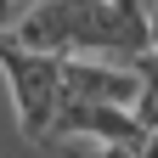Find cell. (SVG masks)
I'll list each match as a JSON object with an SVG mask.
<instances>
[{
	"label": "cell",
	"instance_id": "6da1fadb",
	"mask_svg": "<svg viewBox=\"0 0 158 158\" xmlns=\"http://www.w3.org/2000/svg\"><path fill=\"white\" fill-rule=\"evenodd\" d=\"M0 73H6V85H11L23 135L28 141H51L56 118H62V56L23 51L17 40L0 34Z\"/></svg>",
	"mask_w": 158,
	"mask_h": 158
},
{
	"label": "cell",
	"instance_id": "277c9868",
	"mask_svg": "<svg viewBox=\"0 0 158 158\" xmlns=\"http://www.w3.org/2000/svg\"><path fill=\"white\" fill-rule=\"evenodd\" d=\"M135 118H141V130L147 135H158V51H147V56H135Z\"/></svg>",
	"mask_w": 158,
	"mask_h": 158
},
{
	"label": "cell",
	"instance_id": "3957f363",
	"mask_svg": "<svg viewBox=\"0 0 158 158\" xmlns=\"http://www.w3.org/2000/svg\"><path fill=\"white\" fill-rule=\"evenodd\" d=\"M96 141V147H124V152H141L147 147V130L130 107H62L51 141Z\"/></svg>",
	"mask_w": 158,
	"mask_h": 158
},
{
	"label": "cell",
	"instance_id": "5b68a950",
	"mask_svg": "<svg viewBox=\"0 0 158 158\" xmlns=\"http://www.w3.org/2000/svg\"><path fill=\"white\" fill-rule=\"evenodd\" d=\"M141 158H158V135H147V147H141Z\"/></svg>",
	"mask_w": 158,
	"mask_h": 158
},
{
	"label": "cell",
	"instance_id": "7a4b0ae2",
	"mask_svg": "<svg viewBox=\"0 0 158 158\" xmlns=\"http://www.w3.org/2000/svg\"><path fill=\"white\" fill-rule=\"evenodd\" d=\"M135 68L124 62H62V107H130L135 113Z\"/></svg>",
	"mask_w": 158,
	"mask_h": 158
}]
</instances>
